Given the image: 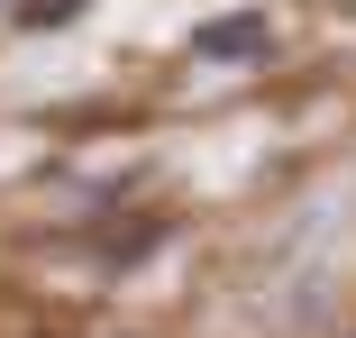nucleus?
<instances>
[{"mask_svg": "<svg viewBox=\"0 0 356 338\" xmlns=\"http://www.w3.org/2000/svg\"><path fill=\"white\" fill-rule=\"evenodd\" d=\"M92 0H10V28L19 37H55V28H83Z\"/></svg>", "mask_w": 356, "mask_h": 338, "instance_id": "f03ea898", "label": "nucleus"}, {"mask_svg": "<svg viewBox=\"0 0 356 338\" xmlns=\"http://www.w3.org/2000/svg\"><path fill=\"white\" fill-rule=\"evenodd\" d=\"M274 46V28L256 19V10H238V19H210V28H192V55L201 64H256Z\"/></svg>", "mask_w": 356, "mask_h": 338, "instance_id": "f257e3e1", "label": "nucleus"}]
</instances>
